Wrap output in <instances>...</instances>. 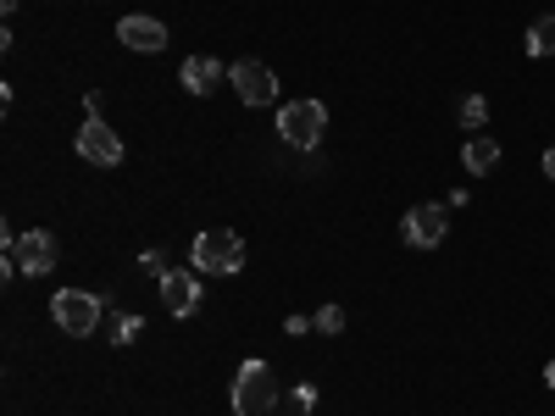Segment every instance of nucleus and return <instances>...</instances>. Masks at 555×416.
Wrapping results in <instances>:
<instances>
[{"label":"nucleus","instance_id":"3","mask_svg":"<svg viewBox=\"0 0 555 416\" xmlns=\"http://www.w3.org/2000/svg\"><path fill=\"white\" fill-rule=\"evenodd\" d=\"M322 133H328V106L322 101H289L278 112V139H284L289 151H317Z\"/></svg>","mask_w":555,"mask_h":416},{"label":"nucleus","instance_id":"8","mask_svg":"<svg viewBox=\"0 0 555 416\" xmlns=\"http://www.w3.org/2000/svg\"><path fill=\"white\" fill-rule=\"evenodd\" d=\"M12 261H17V272H28V277H44L62 256H56V234H44V227H34V234H17V245L7 250Z\"/></svg>","mask_w":555,"mask_h":416},{"label":"nucleus","instance_id":"4","mask_svg":"<svg viewBox=\"0 0 555 416\" xmlns=\"http://www.w3.org/2000/svg\"><path fill=\"white\" fill-rule=\"evenodd\" d=\"M51 316H56V328L73 334V339H89L101 328V316H106V300L101 295H89V289H62L51 300Z\"/></svg>","mask_w":555,"mask_h":416},{"label":"nucleus","instance_id":"14","mask_svg":"<svg viewBox=\"0 0 555 416\" xmlns=\"http://www.w3.org/2000/svg\"><path fill=\"white\" fill-rule=\"evenodd\" d=\"M139 328H145V316H139V311H117V316H112V344L139 339Z\"/></svg>","mask_w":555,"mask_h":416},{"label":"nucleus","instance_id":"9","mask_svg":"<svg viewBox=\"0 0 555 416\" xmlns=\"http://www.w3.org/2000/svg\"><path fill=\"white\" fill-rule=\"evenodd\" d=\"M117 39H122V51H139V56H156V51H167V23H156V17H145V12H133V17H122L117 23Z\"/></svg>","mask_w":555,"mask_h":416},{"label":"nucleus","instance_id":"6","mask_svg":"<svg viewBox=\"0 0 555 416\" xmlns=\"http://www.w3.org/2000/svg\"><path fill=\"white\" fill-rule=\"evenodd\" d=\"M400 234L411 250H439L444 234H450V211L444 206H411L405 222H400Z\"/></svg>","mask_w":555,"mask_h":416},{"label":"nucleus","instance_id":"20","mask_svg":"<svg viewBox=\"0 0 555 416\" xmlns=\"http://www.w3.org/2000/svg\"><path fill=\"white\" fill-rule=\"evenodd\" d=\"M544 384H550V389H555V361H550V366H544Z\"/></svg>","mask_w":555,"mask_h":416},{"label":"nucleus","instance_id":"18","mask_svg":"<svg viewBox=\"0 0 555 416\" xmlns=\"http://www.w3.org/2000/svg\"><path fill=\"white\" fill-rule=\"evenodd\" d=\"M289 394H295V411H311V405H317V389H311V384H300V389H289Z\"/></svg>","mask_w":555,"mask_h":416},{"label":"nucleus","instance_id":"7","mask_svg":"<svg viewBox=\"0 0 555 416\" xmlns=\"http://www.w3.org/2000/svg\"><path fill=\"white\" fill-rule=\"evenodd\" d=\"M228 78H234V89H240L245 106H272V101H278V78H272V67L256 62V56L234 62V67H228Z\"/></svg>","mask_w":555,"mask_h":416},{"label":"nucleus","instance_id":"17","mask_svg":"<svg viewBox=\"0 0 555 416\" xmlns=\"http://www.w3.org/2000/svg\"><path fill=\"white\" fill-rule=\"evenodd\" d=\"M139 266H145V272H151V277H167V272H172V266H167V256H162V250H145V256H139Z\"/></svg>","mask_w":555,"mask_h":416},{"label":"nucleus","instance_id":"15","mask_svg":"<svg viewBox=\"0 0 555 416\" xmlns=\"http://www.w3.org/2000/svg\"><path fill=\"white\" fill-rule=\"evenodd\" d=\"M461 122H467L473 133H483V122H489V101H483V95H467V101H461Z\"/></svg>","mask_w":555,"mask_h":416},{"label":"nucleus","instance_id":"16","mask_svg":"<svg viewBox=\"0 0 555 416\" xmlns=\"http://www.w3.org/2000/svg\"><path fill=\"white\" fill-rule=\"evenodd\" d=\"M311 328H317V334H345V306H322V311L311 316Z\"/></svg>","mask_w":555,"mask_h":416},{"label":"nucleus","instance_id":"10","mask_svg":"<svg viewBox=\"0 0 555 416\" xmlns=\"http://www.w3.org/2000/svg\"><path fill=\"white\" fill-rule=\"evenodd\" d=\"M162 300H167L172 316H195V306H201V272L195 266H172L162 277Z\"/></svg>","mask_w":555,"mask_h":416},{"label":"nucleus","instance_id":"21","mask_svg":"<svg viewBox=\"0 0 555 416\" xmlns=\"http://www.w3.org/2000/svg\"><path fill=\"white\" fill-rule=\"evenodd\" d=\"M0 6H7V12H17V6H23V0H0Z\"/></svg>","mask_w":555,"mask_h":416},{"label":"nucleus","instance_id":"5","mask_svg":"<svg viewBox=\"0 0 555 416\" xmlns=\"http://www.w3.org/2000/svg\"><path fill=\"white\" fill-rule=\"evenodd\" d=\"M78 156H83L89 167H122V139H117V128L101 122V117L78 122Z\"/></svg>","mask_w":555,"mask_h":416},{"label":"nucleus","instance_id":"12","mask_svg":"<svg viewBox=\"0 0 555 416\" xmlns=\"http://www.w3.org/2000/svg\"><path fill=\"white\" fill-rule=\"evenodd\" d=\"M461 161H467V172H494L500 167V139H489V133H473L467 139V151H461Z\"/></svg>","mask_w":555,"mask_h":416},{"label":"nucleus","instance_id":"2","mask_svg":"<svg viewBox=\"0 0 555 416\" xmlns=\"http://www.w3.org/2000/svg\"><path fill=\"white\" fill-rule=\"evenodd\" d=\"M278 373L267 361H245L234 378V416H272L278 411Z\"/></svg>","mask_w":555,"mask_h":416},{"label":"nucleus","instance_id":"19","mask_svg":"<svg viewBox=\"0 0 555 416\" xmlns=\"http://www.w3.org/2000/svg\"><path fill=\"white\" fill-rule=\"evenodd\" d=\"M544 178H550V183H555V145H550V151H544Z\"/></svg>","mask_w":555,"mask_h":416},{"label":"nucleus","instance_id":"11","mask_svg":"<svg viewBox=\"0 0 555 416\" xmlns=\"http://www.w3.org/2000/svg\"><path fill=\"white\" fill-rule=\"evenodd\" d=\"M178 78H183V89H190V95H211V89H217L228 73H222L211 56H190V62L178 67Z\"/></svg>","mask_w":555,"mask_h":416},{"label":"nucleus","instance_id":"1","mask_svg":"<svg viewBox=\"0 0 555 416\" xmlns=\"http://www.w3.org/2000/svg\"><path fill=\"white\" fill-rule=\"evenodd\" d=\"M190 266L201 277H234L245 266V239L234 234V227H206V234L195 239V250H190Z\"/></svg>","mask_w":555,"mask_h":416},{"label":"nucleus","instance_id":"13","mask_svg":"<svg viewBox=\"0 0 555 416\" xmlns=\"http://www.w3.org/2000/svg\"><path fill=\"white\" fill-rule=\"evenodd\" d=\"M522 51H528V56H555V12H550V17H539V23L528 28Z\"/></svg>","mask_w":555,"mask_h":416}]
</instances>
